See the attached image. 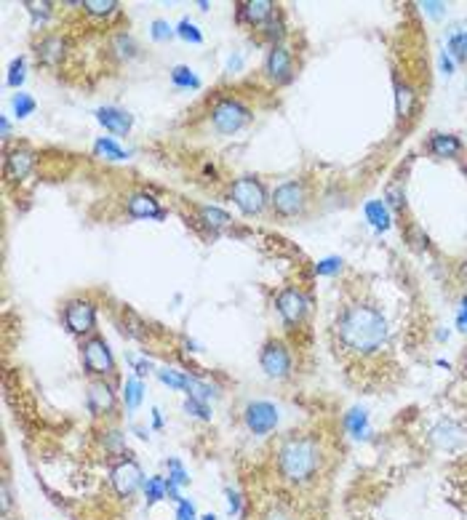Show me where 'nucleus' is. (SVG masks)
Masks as SVG:
<instances>
[{"mask_svg":"<svg viewBox=\"0 0 467 520\" xmlns=\"http://www.w3.org/2000/svg\"><path fill=\"white\" fill-rule=\"evenodd\" d=\"M80 358H83V368L86 374L94 379L115 377V358H112L110 344L104 342L101 336H86L80 344Z\"/></svg>","mask_w":467,"mask_h":520,"instance_id":"nucleus-3","label":"nucleus"},{"mask_svg":"<svg viewBox=\"0 0 467 520\" xmlns=\"http://www.w3.org/2000/svg\"><path fill=\"white\" fill-rule=\"evenodd\" d=\"M24 78H27V59H24V56H16L11 62V67H9V78H6V83H9L11 89H19L24 83Z\"/></svg>","mask_w":467,"mask_h":520,"instance_id":"nucleus-31","label":"nucleus"},{"mask_svg":"<svg viewBox=\"0 0 467 520\" xmlns=\"http://www.w3.org/2000/svg\"><path fill=\"white\" fill-rule=\"evenodd\" d=\"M342 270V259L339 256H329V259H321L318 265H315V272L318 275H336Z\"/></svg>","mask_w":467,"mask_h":520,"instance_id":"nucleus-40","label":"nucleus"},{"mask_svg":"<svg viewBox=\"0 0 467 520\" xmlns=\"http://www.w3.org/2000/svg\"><path fill=\"white\" fill-rule=\"evenodd\" d=\"M9 504H11V494H9V486H3V512H9Z\"/></svg>","mask_w":467,"mask_h":520,"instance_id":"nucleus-51","label":"nucleus"},{"mask_svg":"<svg viewBox=\"0 0 467 520\" xmlns=\"http://www.w3.org/2000/svg\"><path fill=\"white\" fill-rule=\"evenodd\" d=\"M115 392H112L110 382L104 379H94L89 382V389H86V406L94 416H110L115 411Z\"/></svg>","mask_w":467,"mask_h":520,"instance_id":"nucleus-12","label":"nucleus"},{"mask_svg":"<svg viewBox=\"0 0 467 520\" xmlns=\"http://www.w3.org/2000/svg\"><path fill=\"white\" fill-rule=\"evenodd\" d=\"M142 398H145V385H142V379L128 377L126 379V385H123V403H126V409L136 411L139 409V403H142Z\"/></svg>","mask_w":467,"mask_h":520,"instance_id":"nucleus-24","label":"nucleus"},{"mask_svg":"<svg viewBox=\"0 0 467 520\" xmlns=\"http://www.w3.org/2000/svg\"><path fill=\"white\" fill-rule=\"evenodd\" d=\"M395 101H398V115L400 118H409L414 110V91L409 86H403L398 83V89H395Z\"/></svg>","mask_w":467,"mask_h":520,"instance_id":"nucleus-33","label":"nucleus"},{"mask_svg":"<svg viewBox=\"0 0 467 520\" xmlns=\"http://www.w3.org/2000/svg\"><path fill=\"white\" fill-rule=\"evenodd\" d=\"M265 520H291V518H289V515H283L280 509H273V512H267Z\"/></svg>","mask_w":467,"mask_h":520,"instance_id":"nucleus-48","label":"nucleus"},{"mask_svg":"<svg viewBox=\"0 0 467 520\" xmlns=\"http://www.w3.org/2000/svg\"><path fill=\"white\" fill-rule=\"evenodd\" d=\"M224 499H227V512L238 518V515H241V509H243V499H241V494L233 491V488H227V491H224Z\"/></svg>","mask_w":467,"mask_h":520,"instance_id":"nucleus-41","label":"nucleus"},{"mask_svg":"<svg viewBox=\"0 0 467 520\" xmlns=\"http://www.w3.org/2000/svg\"><path fill=\"white\" fill-rule=\"evenodd\" d=\"M126 211L131 219H166V211L158 206V200L147 192H133L126 200Z\"/></svg>","mask_w":467,"mask_h":520,"instance_id":"nucleus-15","label":"nucleus"},{"mask_svg":"<svg viewBox=\"0 0 467 520\" xmlns=\"http://www.w3.org/2000/svg\"><path fill=\"white\" fill-rule=\"evenodd\" d=\"M270 203H273V209L278 216L283 219H291V216H300L304 206H307V192H304V184L297 182V179H289V182H283L278 187L273 189V195H270Z\"/></svg>","mask_w":467,"mask_h":520,"instance_id":"nucleus-6","label":"nucleus"},{"mask_svg":"<svg viewBox=\"0 0 467 520\" xmlns=\"http://www.w3.org/2000/svg\"><path fill=\"white\" fill-rule=\"evenodd\" d=\"M259 365L270 379H286L291 374V353L280 339H270L259 353Z\"/></svg>","mask_w":467,"mask_h":520,"instance_id":"nucleus-9","label":"nucleus"},{"mask_svg":"<svg viewBox=\"0 0 467 520\" xmlns=\"http://www.w3.org/2000/svg\"><path fill=\"white\" fill-rule=\"evenodd\" d=\"M336 336L350 353L371 355L388 342V321L368 304H350L336 321Z\"/></svg>","mask_w":467,"mask_h":520,"instance_id":"nucleus-1","label":"nucleus"},{"mask_svg":"<svg viewBox=\"0 0 467 520\" xmlns=\"http://www.w3.org/2000/svg\"><path fill=\"white\" fill-rule=\"evenodd\" d=\"M128 360L133 363V371H136V377L139 379L147 377V374L153 371V363H150V360H136V358H128Z\"/></svg>","mask_w":467,"mask_h":520,"instance_id":"nucleus-44","label":"nucleus"},{"mask_svg":"<svg viewBox=\"0 0 467 520\" xmlns=\"http://www.w3.org/2000/svg\"><path fill=\"white\" fill-rule=\"evenodd\" d=\"M424 9L433 13V16H438V13H441V9H444V3H424Z\"/></svg>","mask_w":467,"mask_h":520,"instance_id":"nucleus-49","label":"nucleus"},{"mask_svg":"<svg viewBox=\"0 0 467 520\" xmlns=\"http://www.w3.org/2000/svg\"><path fill=\"white\" fill-rule=\"evenodd\" d=\"M441 67H444L446 75H451V70H454V62H451V56H449V54L441 56Z\"/></svg>","mask_w":467,"mask_h":520,"instance_id":"nucleus-46","label":"nucleus"},{"mask_svg":"<svg viewBox=\"0 0 467 520\" xmlns=\"http://www.w3.org/2000/svg\"><path fill=\"white\" fill-rule=\"evenodd\" d=\"M243 421H246V427H248V432H254V435H267V432H273L278 427L280 411H278V406H273V403H267V400H251V403L243 409Z\"/></svg>","mask_w":467,"mask_h":520,"instance_id":"nucleus-10","label":"nucleus"},{"mask_svg":"<svg viewBox=\"0 0 467 520\" xmlns=\"http://www.w3.org/2000/svg\"><path fill=\"white\" fill-rule=\"evenodd\" d=\"M345 430L353 438H366L368 435V414L366 409H350L345 414Z\"/></svg>","mask_w":467,"mask_h":520,"instance_id":"nucleus-23","label":"nucleus"},{"mask_svg":"<svg viewBox=\"0 0 467 520\" xmlns=\"http://www.w3.org/2000/svg\"><path fill=\"white\" fill-rule=\"evenodd\" d=\"M155 374L166 387L182 389V392H187L189 389V377L185 374V371H177V368H158Z\"/></svg>","mask_w":467,"mask_h":520,"instance_id":"nucleus-25","label":"nucleus"},{"mask_svg":"<svg viewBox=\"0 0 467 520\" xmlns=\"http://www.w3.org/2000/svg\"><path fill=\"white\" fill-rule=\"evenodd\" d=\"M11 104H13V115H16L19 121H24V118H30V115H33V112H35V107H38L33 96H30V94H24V91H19V94L13 96Z\"/></svg>","mask_w":467,"mask_h":520,"instance_id":"nucleus-32","label":"nucleus"},{"mask_svg":"<svg viewBox=\"0 0 467 520\" xmlns=\"http://www.w3.org/2000/svg\"><path fill=\"white\" fill-rule=\"evenodd\" d=\"M427 150H430L435 157H454L462 153V142H459L456 136H451V133H433Z\"/></svg>","mask_w":467,"mask_h":520,"instance_id":"nucleus-19","label":"nucleus"},{"mask_svg":"<svg viewBox=\"0 0 467 520\" xmlns=\"http://www.w3.org/2000/svg\"><path fill=\"white\" fill-rule=\"evenodd\" d=\"M94 153L99 157H107V160H128L131 157V153L128 150H123L121 144L115 142V139H110V136H99L97 142H94Z\"/></svg>","mask_w":467,"mask_h":520,"instance_id":"nucleus-21","label":"nucleus"},{"mask_svg":"<svg viewBox=\"0 0 467 520\" xmlns=\"http://www.w3.org/2000/svg\"><path fill=\"white\" fill-rule=\"evenodd\" d=\"M24 6H27V11L33 13V27L48 22V16H51V3H24Z\"/></svg>","mask_w":467,"mask_h":520,"instance_id":"nucleus-39","label":"nucleus"},{"mask_svg":"<svg viewBox=\"0 0 467 520\" xmlns=\"http://www.w3.org/2000/svg\"><path fill=\"white\" fill-rule=\"evenodd\" d=\"M230 198L246 216H259L267 209V192L256 177H241L230 187Z\"/></svg>","mask_w":467,"mask_h":520,"instance_id":"nucleus-5","label":"nucleus"},{"mask_svg":"<svg viewBox=\"0 0 467 520\" xmlns=\"http://www.w3.org/2000/svg\"><path fill=\"white\" fill-rule=\"evenodd\" d=\"M171 80H174V86L177 89H200V78L189 70L187 65H177L171 70Z\"/></svg>","mask_w":467,"mask_h":520,"instance_id":"nucleus-27","label":"nucleus"},{"mask_svg":"<svg viewBox=\"0 0 467 520\" xmlns=\"http://www.w3.org/2000/svg\"><path fill=\"white\" fill-rule=\"evenodd\" d=\"M97 121H99L110 133H115V136H126L133 126L131 115L126 110H121V107H112V104L110 107H99V110H97Z\"/></svg>","mask_w":467,"mask_h":520,"instance_id":"nucleus-16","label":"nucleus"},{"mask_svg":"<svg viewBox=\"0 0 467 520\" xmlns=\"http://www.w3.org/2000/svg\"><path fill=\"white\" fill-rule=\"evenodd\" d=\"M33 166H35V153L33 150H27V147H19V150L9 153V157H6V177L24 179L30 174V168Z\"/></svg>","mask_w":467,"mask_h":520,"instance_id":"nucleus-18","label":"nucleus"},{"mask_svg":"<svg viewBox=\"0 0 467 520\" xmlns=\"http://www.w3.org/2000/svg\"><path fill=\"white\" fill-rule=\"evenodd\" d=\"M0 131H3V139L11 136V123H9V118H0Z\"/></svg>","mask_w":467,"mask_h":520,"instance_id":"nucleus-47","label":"nucleus"},{"mask_svg":"<svg viewBox=\"0 0 467 520\" xmlns=\"http://www.w3.org/2000/svg\"><path fill=\"white\" fill-rule=\"evenodd\" d=\"M115 48H118V54L126 56V59H131V56L136 54V45H133L131 35H118V38H115Z\"/></svg>","mask_w":467,"mask_h":520,"instance_id":"nucleus-42","label":"nucleus"},{"mask_svg":"<svg viewBox=\"0 0 467 520\" xmlns=\"http://www.w3.org/2000/svg\"><path fill=\"white\" fill-rule=\"evenodd\" d=\"M273 16H275V3H270V0L238 3V22L241 24H248V27H265Z\"/></svg>","mask_w":467,"mask_h":520,"instance_id":"nucleus-14","label":"nucleus"},{"mask_svg":"<svg viewBox=\"0 0 467 520\" xmlns=\"http://www.w3.org/2000/svg\"><path fill=\"white\" fill-rule=\"evenodd\" d=\"M153 427H155V430L163 427V416H160V411L158 409H153Z\"/></svg>","mask_w":467,"mask_h":520,"instance_id":"nucleus-50","label":"nucleus"},{"mask_svg":"<svg viewBox=\"0 0 467 520\" xmlns=\"http://www.w3.org/2000/svg\"><path fill=\"white\" fill-rule=\"evenodd\" d=\"M166 467H168V480H174L179 488L189 486V472L185 470V465H182L179 459H168Z\"/></svg>","mask_w":467,"mask_h":520,"instance_id":"nucleus-37","label":"nucleus"},{"mask_svg":"<svg viewBox=\"0 0 467 520\" xmlns=\"http://www.w3.org/2000/svg\"><path fill=\"white\" fill-rule=\"evenodd\" d=\"M275 307H278V315L283 318L286 326H300L307 315V299L300 288H283L278 297H275Z\"/></svg>","mask_w":467,"mask_h":520,"instance_id":"nucleus-11","label":"nucleus"},{"mask_svg":"<svg viewBox=\"0 0 467 520\" xmlns=\"http://www.w3.org/2000/svg\"><path fill=\"white\" fill-rule=\"evenodd\" d=\"M200 520H216V515H211V512H209V515H200Z\"/></svg>","mask_w":467,"mask_h":520,"instance_id":"nucleus-52","label":"nucleus"},{"mask_svg":"<svg viewBox=\"0 0 467 520\" xmlns=\"http://www.w3.org/2000/svg\"><path fill=\"white\" fill-rule=\"evenodd\" d=\"M321 467V448L318 443L302 435V438H289L280 443L278 448V472L280 477L291 486H304L310 483L312 475Z\"/></svg>","mask_w":467,"mask_h":520,"instance_id":"nucleus-2","label":"nucleus"},{"mask_svg":"<svg viewBox=\"0 0 467 520\" xmlns=\"http://www.w3.org/2000/svg\"><path fill=\"white\" fill-rule=\"evenodd\" d=\"M110 483L121 499H131L139 488H145L147 480H145V472H142L139 462L131 459V456H126L121 462H115V467L110 470Z\"/></svg>","mask_w":467,"mask_h":520,"instance_id":"nucleus-7","label":"nucleus"},{"mask_svg":"<svg viewBox=\"0 0 467 520\" xmlns=\"http://www.w3.org/2000/svg\"><path fill=\"white\" fill-rule=\"evenodd\" d=\"M366 219H368V224L377 230V233H388L390 230V211H388V206L382 203V200H368L366 203Z\"/></svg>","mask_w":467,"mask_h":520,"instance_id":"nucleus-20","label":"nucleus"},{"mask_svg":"<svg viewBox=\"0 0 467 520\" xmlns=\"http://www.w3.org/2000/svg\"><path fill=\"white\" fill-rule=\"evenodd\" d=\"M189 398H198L203 400V403H209V400L216 398V389L211 387V385H206V382H200V379L189 377V389H187Z\"/></svg>","mask_w":467,"mask_h":520,"instance_id":"nucleus-34","label":"nucleus"},{"mask_svg":"<svg viewBox=\"0 0 467 520\" xmlns=\"http://www.w3.org/2000/svg\"><path fill=\"white\" fill-rule=\"evenodd\" d=\"M291 72H294L291 51L286 45H273L265 56V75L273 83H286V80H291Z\"/></svg>","mask_w":467,"mask_h":520,"instance_id":"nucleus-13","label":"nucleus"},{"mask_svg":"<svg viewBox=\"0 0 467 520\" xmlns=\"http://www.w3.org/2000/svg\"><path fill=\"white\" fill-rule=\"evenodd\" d=\"M177 520H200L198 512H195V504L189 499L177 502Z\"/></svg>","mask_w":467,"mask_h":520,"instance_id":"nucleus-43","label":"nucleus"},{"mask_svg":"<svg viewBox=\"0 0 467 520\" xmlns=\"http://www.w3.org/2000/svg\"><path fill=\"white\" fill-rule=\"evenodd\" d=\"M145 499H147V507H153V504H158L160 499H166V477H160V475L147 477Z\"/></svg>","mask_w":467,"mask_h":520,"instance_id":"nucleus-28","label":"nucleus"},{"mask_svg":"<svg viewBox=\"0 0 467 520\" xmlns=\"http://www.w3.org/2000/svg\"><path fill=\"white\" fill-rule=\"evenodd\" d=\"M150 35H153V40L163 43V40H171V38L177 35V27H171L166 19H155V22H153V30H150Z\"/></svg>","mask_w":467,"mask_h":520,"instance_id":"nucleus-38","label":"nucleus"},{"mask_svg":"<svg viewBox=\"0 0 467 520\" xmlns=\"http://www.w3.org/2000/svg\"><path fill=\"white\" fill-rule=\"evenodd\" d=\"M65 326L75 336H89L97 326V307L91 299H70L65 304Z\"/></svg>","mask_w":467,"mask_h":520,"instance_id":"nucleus-8","label":"nucleus"},{"mask_svg":"<svg viewBox=\"0 0 467 520\" xmlns=\"http://www.w3.org/2000/svg\"><path fill=\"white\" fill-rule=\"evenodd\" d=\"M248 121H251V110L241 99L224 96L211 107V126L216 133H224V136L238 133L248 126Z\"/></svg>","mask_w":467,"mask_h":520,"instance_id":"nucleus-4","label":"nucleus"},{"mask_svg":"<svg viewBox=\"0 0 467 520\" xmlns=\"http://www.w3.org/2000/svg\"><path fill=\"white\" fill-rule=\"evenodd\" d=\"M456 323H459V328H462V331H467V299H462V310H459V315H456Z\"/></svg>","mask_w":467,"mask_h":520,"instance_id":"nucleus-45","label":"nucleus"},{"mask_svg":"<svg viewBox=\"0 0 467 520\" xmlns=\"http://www.w3.org/2000/svg\"><path fill=\"white\" fill-rule=\"evenodd\" d=\"M182 409L187 411L189 416H195V419H200V421H211V409H209V403H203V400H198V398H185V406Z\"/></svg>","mask_w":467,"mask_h":520,"instance_id":"nucleus-36","label":"nucleus"},{"mask_svg":"<svg viewBox=\"0 0 467 520\" xmlns=\"http://www.w3.org/2000/svg\"><path fill=\"white\" fill-rule=\"evenodd\" d=\"M198 216H200V221H203L206 227H211V230H224V227L233 224V216H230L227 211L216 209V206H200Z\"/></svg>","mask_w":467,"mask_h":520,"instance_id":"nucleus-22","label":"nucleus"},{"mask_svg":"<svg viewBox=\"0 0 467 520\" xmlns=\"http://www.w3.org/2000/svg\"><path fill=\"white\" fill-rule=\"evenodd\" d=\"M262 35H265V40H270V48H273V45H280L283 35H286V27H283V19H280L278 13L262 27Z\"/></svg>","mask_w":467,"mask_h":520,"instance_id":"nucleus-30","label":"nucleus"},{"mask_svg":"<svg viewBox=\"0 0 467 520\" xmlns=\"http://www.w3.org/2000/svg\"><path fill=\"white\" fill-rule=\"evenodd\" d=\"M177 35L182 38V40H187V43H195V45L203 43V33L198 30V24L189 22L187 16H185V19L177 24Z\"/></svg>","mask_w":467,"mask_h":520,"instance_id":"nucleus-35","label":"nucleus"},{"mask_svg":"<svg viewBox=\"0 0 467 520\" xmlns=\"http://www.w3.org/2000/svg\"><path fill=\"white\" fill-rule=\"evenodd\" d=\"M449 56H454L456 62H467V27L451 33V38H449Z\"/></svg>","mask_w":467,"mask_h":520,"instance_id":"nucleus-29","label":"nucleus"},{"mask_svg":"<svg viewBox=\"0 0 467 520\" xmlns=\"http://www.w3.org/2000/svg\"><path fill=\"white\" fill-rule=\"evenodd\" d=\"M35 54H38L40 65L56 67L65 56V40L59 35H45V38H40V43L35 45Z\"/></svg>","mask_w":467,"mask_h":520,"instance_id":"nucleus-17","label":"nucleus"},{"mask_svg":"<svg viewBox=\"0 0 467 520\" xmlns=\"http://www.w3.org/2000/svg\"><path fill=\"white\" fill-rule=\"evenodd\" d=\"M80 9L89 13V16H97V19H107L112 13H118V3L115 0H83Z\"/></svg>","mask_w":467,"mask_h":520,"instance_id":"nucleus-26","label":"nucleus"}]
</instances>
